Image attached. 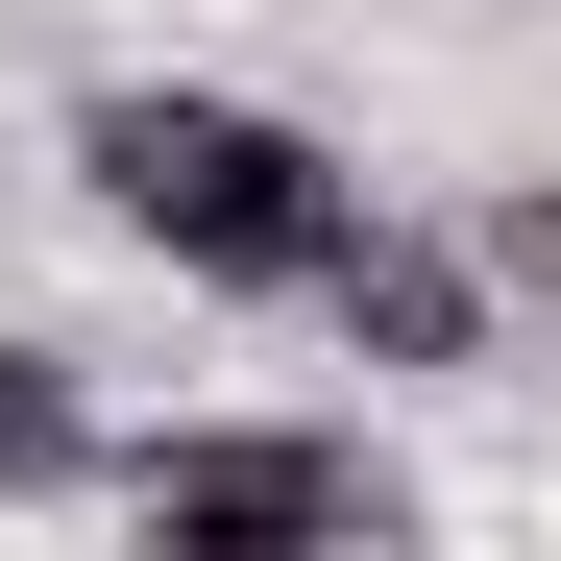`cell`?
Segmentation results:
<instances>
[{"instance_id":"cell-4","label":"cell","mask_w":561,"mask_h":561,"mask_svg":"<svg viewBox=\"0 0 561 561\" xmlns=\"http://www.w3.org/2000/svg\"><path fill=\"white\" fill-rule=\"evenodd\" d=\"M49 489H99V391L49 342H0V513H49Z\"/></svg>"},{"instance_id":"cell-3","label":"cell","mask_w":561,"mask_h":561,"mask_svg":"<svg viewBox=\"0 0 561 561\" xmlns=\"http://www.w3.org/2000/svg\"><path fill=\"white\" fill-rule=\"evenodd\" d=\"M294 294H318L366 366H489V268H463V220H391V196H342V244L294 268Z\"/></svg>"},{"instance_id":"cell-2","label":"cell","mask_w":561,"mask_h":561,"mask_svg":"<svg viewBox=\"0 0 561 561\" xmlns=\"http://www.w3.org/2000/svg\"><path fill=\"white\" fill-rule=\"evenodd\" d=\"M99 489L171 537V561H342V537H415L366 439H294V415H196V439H99Z\"/></svg>"},{"instance_id":"cell-1","label":"cell","mask_w":561,"mask_h":561,"mask_svg":"<svg viewBox=\"0 0 561 561\" xmlns=\"http://www.w3.org/2000/svg\"><path fill=\"white\" fill-rule=\"evenodd\" d=\"M73 171H99V220H123V244H171L196 294H294V268L342 244V196H366L318 123L196 99V73H123V99L73 123Z\"/></svg>"}]
</instances>
